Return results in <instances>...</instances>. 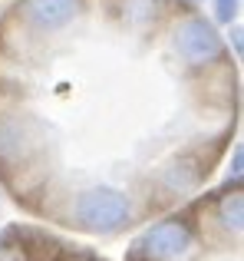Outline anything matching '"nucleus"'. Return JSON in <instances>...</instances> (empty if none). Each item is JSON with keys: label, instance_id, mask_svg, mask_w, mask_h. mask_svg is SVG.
<instances>
[]
</instances>
